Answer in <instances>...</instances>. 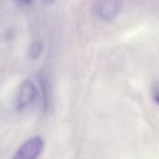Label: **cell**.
I'll list each match as a JSON object with an SVG mask.
<instances>
[{"mask_svg":"<svg viewBox=\"0 0 159 159\" xmlns=\"http://www.w3.org/2000/svg\"><path fill=\"white\" fill-rule=\"evenodd\" d=\"M38 95L35 84L31 80H24L18 88L15 97V108L19 112H23L32 106Z\"/></svg>","mask_w":159,"mask_h":159,"instance_id":"obj_1","label":"cell"},{"mask_svg":"<svg viewBox=\"0 0 159 159\" xmlns=\"http://www.w3.org/2000/svg\"><path fill=\"white\" fill-rule=\"evenodd\" d=\"M123 3L124 0H96L93 7L94 13L103 21H112L121 12Z\"/></svg>","mask_w":159,"mask_h":159,"instance_id":"obj_2","label":"cell"},{"mask_svg":"<svg viewBox=\"0 0 159 159\" xmlns=\"http://www.w3.org/2000/svg\"><path fill=\"white\" fill-rule=\"evenodd\" d=\"M44 148V141L40 136H34L24 142L13 156L16 159H34L38 157Z\"/></svg>","mask_w":159,"mask_h":159,"instance_id":"obj_3","label":"cell"},{"mask_svg":"<svg viewBox=\"0 0 159 159\" xmlns=\"http://www.w3.org/2000/svg\"><path fill=\"white\" fill-rule=\"evenodd\" d=\"M43 43L42 41L40 40H35L34 41L30 48H29V50H28V55H29V58L32 59V60H36L40 57V55L42 54L43 52Z\"/></svg>","mask_w":159,"mask_h":159,"instance_id":"obj_4","label":"cell"},{"mask_svg":"<svg viewBox=\"0 0 159 159\" xmlns=\"http://www.w3.org/2000/svg\"><path fill=\"white\" fill-rule=\"evenodd\" d=\"M48 81L45 78V76H41L40 78V87L42 89V93H43V98H44V107L48 106Z\"/></svg>","mask_w":159,"mask_h":159,"instance_id":"obj_5","label":"cell"},{"mask_svg":"<svg viewBox=\"0 0 159 159\" xmlns=\"http://www.w3.org/2000/svg\"><path fill=\"white\" fill-rule=\"evenodd\" d=\"M151 95L155 103L159 105V81H155L151 88Z\"/></svg>","mask_w":159,"mask_h":159,"instance_id":"obj_6","label":"cell"},{"mask_svg":"<svg viewBox=\"0 0 159 159\" xmlns=\"http://www.w3.org/2000/svg\"><path fill=\"white\" fill-rule=\"evenodd\" d=\"M14 3L20 7H27V6H30L34 0H13Z\"/></svg>","mask_w":159,"mask_h":159,"instance_id":"obj_7","label":"cell"},{"mask_svg":"<svg viewBox=\"0 0 159 159\" xmlns=\"http://www.w3.org/2000/svg\"><path fill=\"white\" fill-rule=\"evenodd\" d=\"M43 3H45V4H52V3H54L56 0H41Z\"/></svg>","mask_w":159,"mask_h":159,"instance_id":"obj_8","label":"cell"}]
</instances>
